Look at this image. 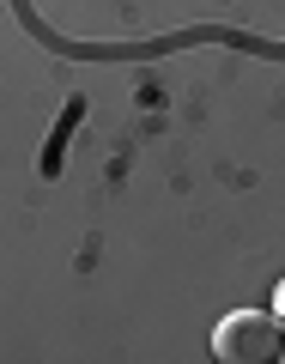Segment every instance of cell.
Listing matches in <instances>:
<instances>
[{
    "instance_id": "cell-1",
    "label": "cell",
    "mask_w": 285,
    "mask_h": 364,
    "mask_svg": "<svg viewBox=\"0 0 285 364\" xmlns=\"http://www.w3.org/2000/svg\"><path fill=\"white\" fill-rule=\"evenodd\" d=\"M279 352V328L261 310H237L213 328V358L219 364H267Z\"/></svg>"
}]
</instances>
